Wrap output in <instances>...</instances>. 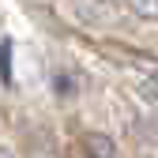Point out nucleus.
<instances>
[{"mask_svg": "<svg viewBox=\"0 0 158 158\" xmlns=\"http://www.w3.org/2000/svg\"><path fill=\"white\" fill-rule=\"evenodd\" d=\"M87 158H117L106 135H87Z\"/></svg>", "mask_w": 158, "mask_h": 158, "instance_id": "obj_1", "label": "nucleus"}, {"mask_svg": "<svg viewBox=\"0 0 158 158\" xmlns=\"http://www.w3.org/2000/svg\"><path fill=\"white\" fill-rule=\"evenodd\" d=\"M135 15H158V4H128Z\"/></svg>", "mask_w": 158, "mask_h": 158, "instance_id": "obj_2", "label": "nucleus"}, {"mask_svg": "<svg viewBox=\"0 0 158 158\" xmlns=\"http://www.w3.org/2000/svg\"><path fill=\"white\" fill-rule=\"evenodd\" d=\"M147 87H151V94H154V98H158V72H154V75H151V79H147Z\"/></svg>", "mask_w": 158, "mask_h": 158, "instance_id": "obj_3", "label": "nucleus"}, {"mask_svg": "<svg viewBox=\"0 0 158 158\" xmlns=\"http://www.w3.org/2000/svg\"><path fill=\"white\" fill-rule=\"evenodd\" d=\"M0 158H15V154H11V151H8V147H0Z\"/></svg>", "mask_w": 158, "mask_h": 158, "instance_id": "obj_4", "label": "nucleus"}]
</instances>
